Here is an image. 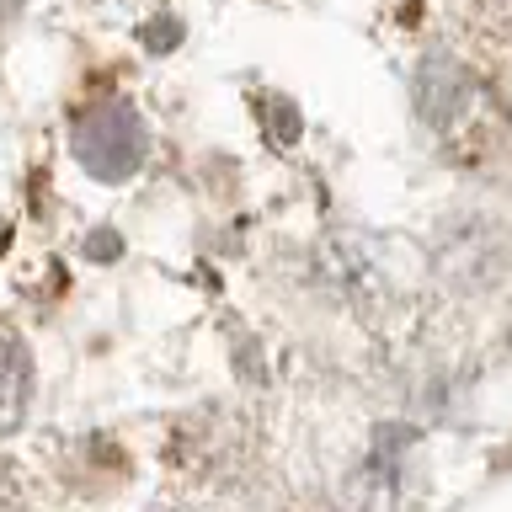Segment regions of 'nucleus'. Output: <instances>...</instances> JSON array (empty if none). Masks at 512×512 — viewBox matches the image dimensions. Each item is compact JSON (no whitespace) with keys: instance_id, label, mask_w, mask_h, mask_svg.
Masks as SVG:
<instances>
[{"instance_id":"nucleus-1","label":"nucleus","mask_w":512,"mask_h":512,"mask_svg":"<svg viewBox=\"0 0 512 512\" xmlns=\"http://www.w3.org/2000/svg\"><path fill=\"white\" fill-rule=\"evenodd\" d=\"M22 411H27V352L0 326V438L22 427Z\"/></svg>"}]
</instances>
